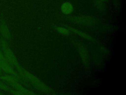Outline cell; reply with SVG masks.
Listing matches in <instances>:
<instances>
[{
    "label": "cell",
    "mask_w": 126,
    "mask_h": 95,
    "mask_svg": "<svg viewBox=\"0 0 126 95\" xmlns=\"http://www.w3.org/2000/svg\"><path fill=\"white\" fill-rule=\"evenodd\" d=\"M0 78L3 80L6 81L8 82H14L17 81V76L14 75H7V76H0Z\"/></svg>",
    "instance_id": "30bf717a"
},
{
    "label": "cell",
    "mask_w": 126,
    "mask_h": 95,
    "mask_svg": "<svg viewBox=\"0 0 126 95\" xmlns=\"http://www.w3.org/2000/svg\"><path fill=\"white\" fill-rule=\"evenodd\" d=\"M68 20L74 23L87 26L94 25L97 21L95 18L91 16H78L69 17L68 18Z\"/></svg>",
    "instance_id": "7a4b0ae2"
},
{
    "label": "cell",
    "mask_w": 126,
    "mask_h": 95,
    "mask_svg": "<svg viewBox=\"0 0 126 95\" xmlns=\"http://www.w3.org/2000/svg\"><path fill=\"white\" fill-rule=\"evenodd\" d=\"M0 89L2 90H4V91H8L9 90L8 87H7L4 85H3L0 83Z\"/></svg>",
    "instance_id": "5bb4252c"
},
{
    "label": "cell",
    "mask_w": 126,
    "mask_h": 95,
    "mask_svg": "<svg viewBox=\"0 0 126 95\" xmlns=\"http://www.w3.org/2000/svg\"><path fill=\"white\" fill-rule=\"evenodd\" d=\"M94 1L95 5L98 9L100 10H104L105 6L104 3H103V1L100 0H94Z\"/></svg>",
    "instance_id": "7c38bea8"
},
{
    "label": "cell",
    "mask_w": 126,
    "mask_h": 95,
    "mask_svg": "<svg viewBox=\"0 0 126 95\" xmlns=\"http://www.w3.org/2000/svg\"><path fill=\"white\" fill-rule=\"evenodd\" d=\"M1 71V65H0V72Z\"/></svg>",
    "instance_id": "2e32d148"
},
{
    "label": "cell",
    "mask_w": 126,
    "mask_h": 95,
    "mask_svg": "<svg viewBox=\"0 0 126 95\" xmlns=\"http://www.w3.org/2000/svg\"><path fill=\"white\" fill-rule=\"evenodd\" d=\"M66 28H67V29L71 32L79 35L80 37L84 38V39H85L86 40H88L89 41H92V42H94L95 41V40L90 35L86 34V33H85L82 31H80L78 30H77L76 29H74L72 27H69V26H65Z\"/></svg>",
    "instance_id": "5b68a950"
},
{
    "label": "cell",
    "mask_w": 126,
    "mask_h": 95,
    "mask_svg": "<svg viewBox=\"0 0 126 95\" xmlns=\"http://www.w3.org/2000/svg\"><path fill=\"white\" fill-rule=\"evenodd\" d=\"M72 42L76 47L84 65L88 67L89 66V56L87 48L83 44L74 39H72Z\"/></svg>",
    "instance_id": "3957f363"
},
{
    "label": "cell",
    "mask_w": 126,
    "mask_h": 95,
    "mask_svg": "<svg viewBox=\"0 0 126 95\" xmlns=\"http://www.w3.org/2000/svg\"><path fill=\"white\" fill-rule=\"evenodd\" d=\"M10 83V85L13 87L17 91H18L20 92H21L23 95H35L34 93L31 92L30 91L25 89L24 88L22 85H21L20 84L18 83L17 82H9Z\"/></svg>",
    "instance_id": "8992f818"
},
{
    "label": "cell",
    "mask_w": 126,
    "mask_h": 95,
    "mask_svg": "<svg viewBox=\"0 0 126 95\" xmlns=\"http://www.w3.org/2000/svg\"><path fill=\"white\" fill-rule=\"evenodd\" d=\"M101 0L102 1H107L108 0Z\"/></svg>",
    "instance_id": "e0dca14e"
},
{
    "label": "cell",
    "mask_w": 126,
    "mask_h": 95,
    "mask_svg": "<svg viewBox=\"0 0 126 95\" xmlns=\"http://www.w3.org/2000/svg\"><path fill=\"white\" fill-rule=\"evenodd\" d=\"M16 67L21 77L23 79H24V80L30 82L35 88L47 94H55L54 91L51 88L46 86L36 77L29 73V72L26 71L19 65L16 66Z\"/></svg>",
    "instance_id": "6da1fadb"
},
{
    "label": "cell",
    "mask_w": 126,
    "mask_h": 95,
    "mask_svg": "<svg viewBox=\"0 0 126 95\" xmlns=\"http://www.w3.org/2000/svg\"><path fill=\"white\" fill-rule=\"evenodd\" d=\"M7 61L5 57L3 56L2 52L0 51V62H4V61Z\"/></svg>",
    "instance_id": "4fadbf2b"
},
{
    "label": "cell",
    "mask_w": 126,
    "mask_h": 95,
    "mask_svg": "<svg viewBox=\"0 0 126 95\" xmlns=\"http://www.w3.org/2000/svg\"><path fill=\"white\" fill-rule=\"evenodd\" d=\"M56 29L59 33L63 35H68L70 34V31L68 29H67V28H65L63 27H56Z\"/></svg>",
    "instance_id": "8fae6325"
},
{
    "label": "cell",
    "mask_w": 126,
    "mask_h": 95,
    "mask_svg": "<svg viewBox=\"0 0 126 95\" xmlns=\"http://www.w3.org/2000/svg\"><path fill=\"white\" fill-rule=\"evenodd\" d=\"M73 6L69 2H64L61 6V11L65 15L70 14L73 11Z\"/></svg>",
    "instance_id": "ba28073f"
},
{
    "label": "cell",
    "mask_w": 126,
    "mask_h": 95,
    "mask_svg": "<svg viewBox=\"0 0 126 95\" xmlns=\"http://www.w3.org/2000/svg\"><path fill=\"white\" fill-rule=\"evenodd\" d=\"M101 51H102L103 52H105V53H108V50L106 49V48H103V47H101Z\"/></svg>",
    "instance_id": "9a60e30c"
},
{
    "label": "cell",
    "mask_w": 126,
    "mask_h": 95,
    "mask_svg": "<svg viewBox=\"0 0 126 95\" xmlns=\"http://www.w3.org/2000/svg\"><path fill=\"white\" fill-rule=\"evenodd\" d=\"M1 44L2 45V48L5 56V58L9 62V63H10V64H13L15 66L19 65L16 57L11 50L6 46L4 42L2 43Z\"/></svg>",
    "instance_id": "277c9868"
},
{
    "label": "cell",
    "mask_w": 126,
    "mask_h": 95,
    "mask_svg": "<svg viewBox=\"0 0 126 95\" xmlns=\"http://www.w3.org/2000/svg\"><path fill=\"white\" fill-rule=\"evenodd\" d=\"M0 32L2 35L6 39H10V34L9 31L6 25L5 24H3L1 25L0 28Z\"/></svg>",
    "instance_id": "9c48e42d"
},
{
    "label": "cell",
    "mask_w": 126,
    "mask_h": 95,
    "mask_svg": "<svg viewBox=\"0 0 126 95\" xmlns=\"http://www.w3.org/2000/svg\"><path fill=\"white\" fill-rule=\"evenodd\" d=\"M1 70L4 72L9 74L12 75H14L15 76H17V73L14 71V70L12 68V67L10 66L9 64L7 62V61L0 62Z\"/></svg>",
    "instance_id": "52a82bcc"
}]
</instances>
